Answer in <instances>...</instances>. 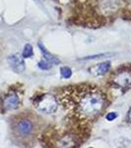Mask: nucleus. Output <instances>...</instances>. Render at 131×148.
I'll return each instance as SVG.
<instances>
[{
	"label": "nucleus",
	"mask_w": 131,
	"mask_h": 148,
	"mask_svg": "<svg viewBox=\"0 0 131 148\" xmlns=\"http://www.w3.org/2000/svg\"><path fill=\"white\" fill-rule=\"evenodd\" d=\"M38 66H39L40 69H42V70H48V69H50L52 67V64L49 63L48 61H46V60H42L38 63Z\"/></svg>",
	"instance_id": "11"
},
{
	"label": "nucleus",
	"mask_w": 131,
	"mask_h": 148,
	"mask_svg": "<svg viewBox=\"0 0 131 148\" xmlns=\"http://www.w3.org/2000/svg\"><path fill=\"white\" fill-rule=\"evenodd\" d=\"M109 69H111V62L106 61V62H103L93 66L92 68H90V72L95 76H103L108 72Z\"/></svg>",
	"instance_id": "7"
},
{
	"label": "nucleus",
	"mask_w": 131,
	"mask_h": 148,
	"mask_svg": "<svg viewBox=\"0 0 131 148\" xmlns=\"http://www.w3.org/2000/svg\"><path fill=\"white\" fill-rule=\"evenodd\" d=\"M34 54V51H33V47L31 45H26L25 46V49L23 51V53H22V56L24 58H28V57H31L33 56Z\"/></svg>",
	"instance_id": "9"
},
{
	"label": "nucleus",
	"mask_w": 131,
	"mask_h": 148,
	"mask_svg": "<svg viewBox=\"0 0 131 148\" xmlns=\"http://www.w3.org/2000/svg\"><path fill=\"white\" fill-rule=\"evenodd\" d=\"M116 118H117V114L114 113V112H111V113H108V114L106 116V119L108 121H114Z\"/></svg>",
	"instance_id": "12"
},
{
	"label": "nucleus",
	"mask_w": 131,
	"mask_h": 148,
	"mask_svg": "<svg viewBox=\"0 0 131 148\" xmlns=\"http://www.w3.org/2000/svg\"><path fill=\"white\" fill-rule=\"evenodd\" d=\"M8 63L11 66V68L18 73H21L25 70V62H24L22 57L19 56L18 54H13V56H9Z\"/></svg>",
	"instance_id": "5"
},
{
	"label": "nucleus",
	"mask_w": 131,
	"mask_h": 148,
	"mask_svg": "<svg viewBox=\"0 0 131 148\" xmlns=\"http://www.w3.org/2000/svg\"><path fill=\"white\" fill-rule=\"evenodd\" d=\"M39 46H40V51H42V54H44V60L48 61V62H49V63H51L52 65H53V64H58V63H59V60L56 58L55 56H53L52 54L49 53V52H47V51H46V49H44V47H42L40 44L39 45Z\"/></svg>",
	"instance_id": "8"
},
{
	"label": "nucleus",
	"mask_w": 131,
	"mask_h": 148,
	"mask_svg": "<svg viewBox=\"0 0 131 148\" xmlns=\"http://www.w3.org/2000/svg\"><path fill=\"white\" fill-rule=\"evenodd\" d=\"M113 82L120 88H127L131 86V70L129 69H121L114 73Z\"/></svg>",
	"instance_id": "3"
},
{
	"label": "nucleus",
	"mask_w": 131,
	"mask_h": 148,
	"mask_svg": "<svg viewBox=\"0 0 131 148\" xmlns=\"http://www.w3.org/2000/svg\"><path fill=\"white\" fill-rule=\"evenodd\" d=\"M59 102L70 116L82 121H94L106 107L104 93L96 86L88 84L65 88L61 92Z\"/></svg>",
	"instance_id": "1"
},
{
	"label": "nucleus",
	"mask_w": 131,
	"mask_h": 148,
	"mask_svg": "<svg viewBox=\"0 0 131 148\" xmlns=\"http://www.w3.org/2000/svg\"><path fill=\"white\" fill-rule=\"evenodd\" d=\"M128 119H129V121L131 123V110L129 111V114H128Z\"/></svg>",
	"instance_id": "13"
},
{
	"label": "nucleus",
	"mask_w": 131,
	"mask_h": 148,
	"mask_svg": "<svg viewBox=\"0 0 131 148\" xmlns=\"http://www.w3.org/2000/svg\"><path fill=\"white\" fill-rule=\"evenodd\" d=\"M60 74L63 78L68 79V78H70L71 75H72V70L69 67H67V66H64V67L60 68Z\"/></svg>",
	"instance_id": "10"
},
{
	"label": "nucleus",
	"mask_w": 131,
	"mask_h": 148,
	"mask_svg": "<svg viewBox=\"0 0 131 148\" xmlns=\"http://www.w3.org/2000/svg\"><path fill=\"white\" fill-rule=\"evenodd\" d=\"M58 101L51 94H44L35 99L34 106L37 111L42 114H54L58 109Z\"/></svg>",
	"instance_id": "2"
},
{
	"label": "nucleus",
	"mask_w": 131,
	"mask_h": 148,
	"mask_svg": "<svg viewBox=\"0 0 131 148\" xmlns=\"http://www.w3.org/2000/svg\"><path fill=\"white\" fill-rule=\"evenodd\" d=\"M16 128H17V131L20 135H22V136H27V135L31 134V132H32L33 123H32V121L29 120H22L18 123Z\"/></svg>",
	"instance_id": "6"
},
{
	"label": "nucleus",
	"mask_w": 131,
	"mask_h": 148,
	"mask_svg": "<svg viewBox=\"0 0 131 148\" xmlns=\"http://www.w3.org/2000/svg\"><path fill=\"white\" fill-rule=\"evenodd\" d=\"M20 106V98L15 92H12L8 94L3 100V108L6 111H12L16 110Z\"/></svg>",
	"instance_id": "4"
}]
</instances>
